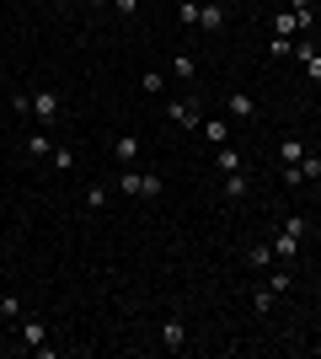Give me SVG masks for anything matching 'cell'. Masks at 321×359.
Wrapping results in <instances>:
<instances>
[{
    "label": "cell",
    "mask_w": 321,
    "mask_h": 359,
    "mask_svg": "<svg viewBox=\"0 0 321 359\" xmlns=\"http://www.w3.org/2000/svg\"><path fill=\"white\" fill-rule=\"evenodd\" d=\"M27 113H32L38 123H43V129H54V123L64 118V97H59L54 86H38V91L27 97Z\"/></svg>",
    "instance_id": "cell-1"
},
{
    "label": "cell",
    "mask_w": 321,
    "mask_h": 359,
    "mask_svg": "<svg viewBox=\"0 0 321 359\" xmlns=\"http://www.w3.org/2000/svg\"><path fill=\"white\" fill-rule=\"evenodd\" d=\"M166 118L183 123V129H199V123H204V107L193 102V97H177V102H166Z\"/></svg>",
    "instance_id": "cell-2"
},
{
    "label": "cell",
    "mask_w": 321,
    "mask_h": 359,
    "mask_svg": "<svg viewBox=\"0 0 321 359\" xmlns=\"http://www.w3.org/2000/svg\"><path fill=\"white\" fill-rule=\"evenodd\" d=\"M199 27H204V32H225V27H230V6H225V0L199 6Z\"/></svg>",
    "instance_id": "cell-3"
},
{
    "label": "cell",
    "mask_w": 321,
    "mask_h": 359,
    "mask_svg": "<svg viewBox=\"0 0 321 359\" xmlns=\"http://www.w3.org/2000/svg\"><path fill=\"white\" fill-rule=\"evenodd\" d=\"M225 107H230V118H257V97L252 91H230Z\"/></svg>",
    "instance_id": "cell-4"
},
{
    "label": "cell",
    "mask_w": 321,
    "mask_h": 359,
    "mask_svg": "<svg viewBox=\"0 0 321 359\" xmlns=\"http://www.w3.org/2000/svg\"><path fill=\"white\" fill-rule=\"evenodd\" d=\"M273 257H278V263H294V257H300V236H290V231L278 225V236H273Z\"/></svg>",
    "instance_id": "cell-5"
},
{
    "label": "cell",
    "mask_w": 321,
    "mask_h": 359,
    "mask_svg": "<svg viewBox=\"0 0 321 359\" xmlns=\"http://www.w3.org/2000/svg\"><path fill=\"white\" fill-rule=\"evenodd\" d=\"M161 348H171V354H183V348H187V327L177 322V316H171L166 327H161Z\"/></svg>",
    "instance_id": "cell-6"
},
{
    "label": "cell",
    "mask_w": 321,
    "mask_h": 359,
    "mask_svg": "<svg viewBox=\"0 0 321 359\" xmlns=\"http://www.w3.org/2000/svg\"><path fill=\"white\" fill-rule=\"evenodd\" d=\"M113 156H118V166H134L139 161V135H118L113 140Z\"/></svg>",
    "instance_id": "cell-7"
},
{
    "label": "cell",
    "mask_w": 321,
    "mask_h": 359,
    "mask_svg": "<svg viewBox=\"0 0 321 359\" xmlns=\"http://www.w3.org/2000/svg\"><path fill=\"white\" fill-rule=\"evenodd\" d=\"M306 150H311L306 140L290 135V140H278V161H284V166H300V161H306Z\"/></svg>",
    "instance_id": "cell-8"
},
{
    "label": "cell",
    "mask_w": 321,
    "mask_h": 359,
    "mask_svg": "<svg viewBox=\"0 0 321 359\" xmlns=\"http://www.w3.org/2000/svg\"><path fill=\"white\" fill-rule=\"evenodd\" d=\"M22 338H27V348H32V354H38V348L48 344V327H43V322H38V316H22Z\"/></svg>",
    "instance_id": "cell-9"
},
{
    "label": "cell",
    "mask_w": 321,
    "mask_h": 359,
    "mask_svg": "<svg viewBox=\"0 0 321 359\" xmlns=\"http://www.w3.org/2000/svg\"><path fill=\"white\" fill-rule=\"evenodd\" d=\"M27 156H32V161H48V156H54V140H48L43 129H32V135H27Z\"/></svg>",
    "instance_id": "cell-10"
},
{
    "label": "cell",
    "mask_w": 321,
    "mask_h": 359,
    "mask_svg": "<svg viewBox=\"0 0 321 359\" xmlns=\"http://www.w3.org/2000/svg\"><path fill=\"white\" fill-rule=\"evenodd\" d=\"M246 194H252V177H246V172H225V198H230V204L246 198Z\"/></svg>",
    "instance_id": "cell-11"
},
{
    "label": "cell",
    "mask_w": 321,
    "mask_h": 359,
    "mask_svg": "<svg viewBox=\"0 0 321 359\" xmlns=\"http://www.w3.org/2000/svg\"><path fill=\"white\" fill-rule=\"evenodd\" d=\"M199 129H204V140H209V145H230V123H225V118H204Z\"/></svg>",
    "instance_id": "cell-12"
},
{
    "label": "cell",
    "mask_w": 321,
    "mask_h": 359,
    "mask_svg": "<svg viewBox=\"0 0 321 359\" xmlns=\"http://www.w3.org/2000/svg\"><path fill=\"white\" fill-rule=\"evenodd\" d=\"M107 198H113V188H107V182H92V188H86V215H102Z\"/></svg>",
    "instance_id": "cell-13"
},
{
    "label": "cell",
    "mask_w": 321,
    "mask_h": 359,
    "mask_svg": "<svg viewBox=\"0 0 321 359\" xmlns=\"http://www.w3.org/2000/svg\"><path fill=\"white\" fill-rule=\"evenodd\" d=\"M214 166H220V172H241V150L236 145H214Z\"/></svg>",
    "instance_id": "cell-14"
},
{
    "label": "cell",
    "mask_w": 321,
    "mask_h": 359,
    "mask_svg": "<svg viewBox=\"0 0 321 359\" xmlns=\"http://www.w3.org/2000/svg\"><path fill=\"white\" fill-rule=\"evenodd\" d=\"M278 257H273V241H262V247H252L246 252V269H273Z\"/></svg>",
    "instance_id": "cell-15"
},
{
    "label": "cell",
    "mask_w": 321,
    "mask_h": 359,
    "mask_svg": "<svg viewBox=\"0 0 321 359\" xmlns=\"http://www.w3.org/2000/svg\"><path fill=\"white\" fill-rule=\"evenodd\" d=\"M139 182H145V172H134V166H123V172H118V194L139 198Z\"/></svg>",
    "instance_id": "cell-16"
},
{
    "label": "cell",
    "mask_w": 321,
    "mask_h": 359,
    "mask_svg": "<svg viewBox=\"0 0 321 359\" xmlns=\"http://www.w3.org/2000/svg\"><path fill=\"white\" fill-rule=\"evenodd\" d=\"M273 306H278V290H268V285H262V290H252V311H257V316H268Z\"/></svg>",
    "instance_id": "cell-17"
},
{
    "label": "cell",
    "mask_w": 321,
    "mask_h": 359,
    "mask_svg": "<svg viewBox=\"0 0 321 359\" xmlns=\"http://www.w3.org/2000/svg\"><path fill=\"white\" fill-rule=\"evenodd\" d=\"M171 75H177V81H193V75H199V60H193V54H177V60H171Z\"/></svg>",
    "instance_id": "cell-18"
},
{
    "label": "cell",
    "mask_w": 321,
    "mask_h": 359,
    "mask_svg": "<svg viewBox=\"0 0 321 359\" xmlns=\"http://www.w3.org/2000/svg\"><path fill=\"white\" fill-rule=\"evenodd\" d=\"M273 32H278V38H300V27H294V11H290V6L273 16Z\"/></svg>",
    "instance_id": "cell-19"
},
{
    "label": "cell",
    "mask_w": 321,
    "mask_h": 359,
    "mask_svg": "<svg viewBox=\"0 0 321 359\" xmlns=\"http://www.w3.org/2000/svg\"><path fill=\"white\" fill-rule=\"evenodd\" d=\"M48 166H54V172H70V166H76V150H70V145H54Z\"/></svg>",
    "instance_id": "cell-20"
},
{
    "label": "cell",
    "mask_w": 321,
    "mask_h": 359,
    "mask_svg": "<svg viewBox=\"0 0 321 359\" xmlns=\"http://www.w3.org/2000/svg\"><path fill=\"white\" fill-rule=\"evenodd\" d=\"M161 188H166V182H161V172H145V182H139V198H161Z\"/></svg>",
    "instance_id": "cell-21"
},
{
    "label": "cell",
    "mask_w": 321,
    "mask_h": 359,
    "mask_svg": "<svg viewBox=\"0 0 321 359\" xmlns=\"http://www.w3.org/2000/svg\"><path fill=\"white\" fill-rule=\"evenodd\" d=\"M268 54H273V60H290V54H294V38H278V32H273V38H268Z\"/></svg>",
    "instance_id": "cell-22"
},
{
    "label": "cell",
    "mask_w": 321,
    "mask_h": 359,
    "mask_svg": "<svg viewBox=\"0 0 321 359\" xmlns=\"http://www.w3.org/2000/svg\"><path fill=\"white\" fill-rule=\"evenodd\" d=\"M161 86H166V75H161V70H145V81H139V91H150V97H161Z\"/></svg>",
    "instance_id": "cell-23"
},
{
    "label": "cell",
    "mask_w": 321,
    "mask_h": 359,
    "mask_svg": "<svg viewBox=\"0 0 321 359\" xmlns=\"http://www.w3.org/2000/svg\"><path fill=\"white\" fill-rule=\"evenodd\" d=\"M284 231H290V236H300V241H306V236H311V220H306V215H290V220H284Z\"/></svg>",
    "instance_id": "cell-24"
},
{
    "label": "cell",
    "mask_w": 321,
    "mask_h": 359,
    "mask_svg": "<svg viewBox=\"0 0 321 359\" xmlns=\"http://www.w3.org/2000/svg\"><path fill=\"white\" fill-rule=\"evenodd\" d=\"M300 177H321V156H316V150H306V161H300Z\"/></svg>",
    "instance_id": "cell-25"
},
{
    "label": "cell",
    "mask_w": 321,
    "mask_h": 359,
    "mask_svg": "<svg viewBox=\"0 0 321 359\" xmlns=\"http://www.w3.org/2000/svg\"><path fill=\"white\" fill-rule=\"evenodd\" d=\"M177 16H183V27H199V0H183V6H177Z\"/></svg>",
    "instance_id": "cell-26"
},
{
    "label": "cell",
    "mask_w": 321,
    "mask_h": 359,
    "mask_svg": "<svg viewBox=\"0 0 321 359\" xmlns=\"http://www.w3.org/2000/svg\"><path fill=\"white\" fill-rule=\"evenodd\" d=\"M113 6H118V16H134L139 11V0H113Z\"/></svg>",
    "instance_id": "cell-27"
},
{
    "label": "cell",
    "mask_w": 321,
    "mask_h": 359,
    "mask_svg": "<svg viewBox=\"0 0 321 359\" xmlns=\"http://www.w3.org/2000/svg\"><path fill=\"white\" fill-rule=\"evenodd\" d=\"M86 6H113V0H86Z\"/></svg>",
    "instance_id": "cell-28"
},
{
    "label": "cell",
    "mask_w": 321,
    "mask_h": 359,
    "mask_svg": "<svg viewBox=\"0 0 321 359\" xmlns=\"http://www.w3.org/2000/svg\"><path fill=\"white\" fill-rule=\"evenodd\" d=\"M0 86H6V65H0Z\"/></svg>",
    "instance_id": "cell-29"
},
{
    "label": "cell",
    "mask_w": 321,
    "mask_h": 359,
    "mask_svg": "<svg viewBox=\"0 0 321 359\" xmlns=\"http://www.w3.org/2000/svg\"><path fill=\"white\" fill-rule=\"evenodd\" d=\"M204 6H209V0H204Z\"/></svg>",
    "instance_id": "cell-30"
}]
</instances>
